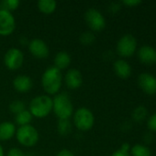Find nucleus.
Wrapping results in <instances>:
<instances>
[{"label": "nucleus", "instance_id": "nucleus-1", "mask_svg": "<svg viewBox=\"0 0 156 156\" xmlns=\"http://www.w3.org/2000/svg\"><path fill=\"white\" fill-rule=\"evenodd\" d=\"M63 83V75L60 69L54 66L45 69L41 76V85L44 91L49 95L58 94Z\"/></svg>", "mask_w": 156, "mask_h": 156}, {"label": "nucleus", "instance_id": "nucleus-2", "mask_svg": "<svg viewBox=\"0 0 156 156\" xmlns=\"http://www.w3.org/2000/svg\"><path fill=\"white\" fill-rule=\"evenodd\" d=\"M52 111L59 120H69L74 114V106L68 94L58 93L52 99Z\"/></svg>", "mask_w": 156, "mask_h": 156}, {"label": "nucleus", "instance_id": "nucleus-3", "mask_svg": "<svg viewBox=\"0 0 156 156\" xmlns=\"http://www.w3.org/2000/svg\"><path fill=\"white\" fill-rule=\"evenodd\" d=\"M52 111V99L49 95H39L33 98L29 103V112L33 117L42 119Z\"/></svg>", "mask_w": 156, "mask_h": 156}, {"label": "nucleus", "instance_id": "nucleus-4", "mask_svg": "<svg viewBox=\"0 0 156 156\" xmlns=\"http://www.w3.org/2000/svg\"><path fill=\"white\" fill-rule=\"evenodd\" d=\"M73 121L74 126L82 132L89 131L95 123V116L93 112L86 107L77 109L73 114Z\"/></svg>", "mask_w": 156, "mask_h": 156}, {"label": "nucleus", "instance_id": "nucleus-5", "mask_svg": "<svg viewBox=\"0 0 156 156\" xmlns=\"http://www.w3.org/2000/svg\"><path fill=\"white\" fill-rule=\"evenodd\" d=\"M16 138L17 142L26 147H32L39 142V133L37 129L29 124L25 126H20L16 132Z\"/></svg>", "mask_w": 156, "mask_h": 156}, {"label": "nucleus", "instance_id": "nucleus-6", "mask_svg": "<svg viewBox=\"0 0 156 156\" xmlns=\"http://www.w3.org/2000/svg\"><path fill=\"white\" fill-rule=\"evenodd\" d=\"M116 48L120 57H131L137 49V39L131 34H125L119 39Z\"/></svg>", "mask_w": 156, "mask_h": 156}, {"label": "nucleus", "instance_id": "nucleus-7", "mask_svg": "<svg viewBox=\"0 0 156 156\" xmlns=\"http://www.w3.org/2000/svg\"><path fill=\"white\" fill-rule=\"evenodd\" d=\"M85 20L92 31L99 32L106 27V19L104 16L96 8H89L86 10L85 13Z\"/></svg>", "mask_w": 156, "mask_h": 156}, {"label": "nucleus", "instance_id": "nucleus-8", "mask_svg": "<svg viewBox=\"0 0 156 156\" xmlns=\"http://www.w3.org/2000/svg\"><path fill=\"white\" fill-rule=\"evenodd\" d=\"M24 62L23 52L17 48H9L4 56L5 66L10 70L18 69Z\"/></svg>", "mask_w": 156, "mask_h": 156}, {"label": "nucleus", "instance_id": "nucleus-9", "mask_svg": "<svg viewBox=\"0 0 156 156\" xmlns=\"http://www.w3.org/2000/svg\"><path fill=\"white\" fill-rule=\"evenodd\" d=\"M16 27V20L11 12L0 9V35L8 36Z\"/></svg>", "mask_w": 156, "mask_h": 156}, {"label": "nucleus", "instance_id": "nucleus-10", "mask_svg": "<svg viewBox=\"0 0 156 156\" xmlns=\"http://www.w3.org/2000/svg\"><path fill=\"white\" fill-rule=\"evenodd\" d=\"M29 52L37 58L42 59L49 56L50 49L45 41L40 38H34L30 40L28 44Z\"/></svg>", "mask_w": 156, "mask_h": 156}, {"label": "nucleus", "instance_id": "nucleus-11", "mask_svg": "<svg viewBox=\"0 0 156 156\" xmlns=\"http://www.w3.org/2000/svg\"><path fill=\"white\" fill-rule=\"evenodd\" d=\"M138 84L141 90L148 94V95H154L156 94V77L148 73L144 72L139 75L138 78Z\"/></svg>", "mask_w": 156, "mask_h": 156}, {"label": "nucleus", "instance_id": "nucleus-12", "mask_svg": "<svg viewBox=\"0 0 156 156\" xmlns=\"http://www.w3.org/2000/svg\"><path fill=\"white\" fill-rule=\"evenodd\" d=\"M65 85L70 90H77L83 84V76L80 70L76 69H70L64 76Z\"/></svg>", "mask_w": 156, "mask_h": 156}, {"label": "nucleus", "instance_id": "nucleus-13", "mask_svg": "<svg viewBox=\"0 0 156 156\" xmlns=\"http://www.w3.org/2000/svg\"><path fill=\"white\" fill-rule=\"evenodd\" d=\"M138 58L142 63L153 65L156 63V49L152 46L144 45L139 48Z\"/></svg>", "mask_w": 156, "mask_h": 156}, {"label": "nucleus", "instance_id": "nucleus-14", "mask_svg": "<svg viewBox=\"0 0 156 156\" xmlns=\"http://www.w3.org/2000/svg\"><path fill=\"white\" fill-rule=\"evenodd\" d=\"M113 69L120 79H128L131 75V67L125 59H117L113 64Z\"/></svg>", "mask_w": 156, "mask_h": 156}, {"label": "nucleus", "instance_id": "nucleus-15", "mask_svg": "<svg viewBox=\"0 0 156 156\" xmlns=\"http://www.w3.org/2000/svg\"><path fill=\"white\" fill-rule=\"evenodd\" d=\"M33 86L32 80L26 75H18L13 80V87L18 92H27Z\"/></svg>", "mask_w": 156, "mask_h": 156}, {"label": "nucleus", "instance_id": "nucleus-16", "mask_svg": "<svg viewBox=\"0 0 156 156\" xmlns=\"http://www.w3.org/2000/svg\"><path fill=\"white\" fill-rule=\"evenodd\" d=\"M16 125L11 122H3L0 123V141L6 142L16 134Z\"/></svg>", "mask_w": 156, "mask_h": 156}, {"label": "nucleus", "instance_id": "nucleus-17", "mask_svg": "<svg viewBox=\"0 0 156 156\" xmlns=\"http://www.w3.org/2000/svg\"><path fill=\"white\" fill-rule=\"evenodd\" d=\"M71 56L65 51L58 52L54 57V67L58 69H65L71 64Z\"/></svg>", "mask_w": 156, "mask_h": 156}, {"label": "nucleus", "instance_id": "nucleus-18", "mask_svg": "<svg viewBox=\"0 0 156 156\" xmlns=\"http://www.w3.org/2000/svg\"><path fill=\"white\" fill-rule=\"evenodd\" d=\"M37 5L41 13L45 15H50L55 11L57 7V3L54 0H40L38 1Z\"/></svg>", "mask_w": 156, "mask_h": 156}, {"label": "nucleus", "instance_id": "nucleus-19", "mask_svg": "<svg viewBox=\"0 0 156 156\" xmlns=\"http://www.w3.org/2000/svg\"><path fill=\"white\" fill-rule=\"evenodd\" d=\"M32 118H33V116L29 112V110H25V111H23V112L16 114V116H15V122L19 127L20 126L29 125L31 122Z\"/></svg>", "mask_w": 156, "mask_h": 156}, {"label": "nucleus", "instance_id": "nucleus-20", "mask_svg": "<svg viewBox=\"0 0 156 156\" xmlns=\"http://www.w3.org/2000/svg\"><path fill=\"white\" fill-rule=\"evenodd\" d=\"M130 151L131 156H152V151L150 148L142 144H134Z\"/></svg>", "mask_w": 156, "mask_h": 156}, {"label": "nucleus", "instance_id": "nucleus-21", "mask_svg": "<svg viewBox=\"0 0 156 156\" xmlns=\"http://www.w3.org/2000/svg\"><path fill=\"white\" fill-rule=\"evenodd\" d=\"M148 116V111L144 106H138L132 112V119L135 122H143Z\"/></svg>", "mask_w": 156, "mask_h": 156}, {"label": "nucleus", "instance_id": "nucleus-22", "mask_svg": "<svg viewBox=\"0 0 156 156\" xmlns=\"http://www.w3.org/2000/svg\"><path fill=\"white\" fill-rule=\"evenodd\" d=\"M57 131L59 134L65 136L72 132V123L69 120H59L57 124Z\"/></svg>", "mask_w": 156, "mask_h": 156}, {"label": "nucleus", "instance_id": "nucleus-23", "mask_svg": "<svg viewBox=\"0 0 156 156\" xmlns=\"http://www.w3.org/2000/svg\"><path fill=\"white\" fill-rule=\"evenodd\" d=\"M80 42L85 46H90L93 45L96 41V36L92 31H86L81 34L79 37Z\"/></svg>", "mask_w": 156, "mask_h": 156}, {"label": "nucleus", "instance_id": "nucleus-24", "mask_svg": "<svg viewBox=\"0 0 156 156\" xmlns=\"http://www.w3.org/2000/svg\"><path fill=\"white\" fill-rule=\"evenodd\" d=\"M20 2L18 0H5L2 1L0 3V9H4V10H7L9 12L17 9V7L19 6Z\"/></svg>", "mask_w": 156, "mask_h": 156}, {"label": "nucleus", "instance_id": "nucleus-25", "mask_svg": "<svg viewBox=\"0 0 156 156\" xmlns=\"http://www.w3.org/2000/svg\"><path fill=\"white\" fill-rule=\"evenodd\" d=\"M9 110L12 113H14L15 115L25 111L26 110V106L25 103L20 101V100H16L13 101L10 104H9Z\"/></svg>", "mask_w": 156, "mask_h": 156}, {"label": "nucleus", "instance_id": "nucleus-26", "mask_svg": "<svg viewBox=\"0 0 156 156\" xmlns=\"http://www.w3.org/2000/svg\"><path fill=\"white\" fill-rule=\"evenodd\" d=\"M130 150H131V145L128 143H124L122 144L120 148L115 151L111 154V156H131Z\"/></svg>", "mask_w": 156, "mask_h": 156}, {"label": "nucleus", "instance_id": "nucleus-27", "mask_svg": "<svg viewBox=\"0 0 156 156\" xmlns=\"http://www.w3.org/2000/svg\"><path fill=\"white\" fill-rule=\"evenodd\" d=\"M147 127L150 130V132L156 133V112L149 117L147 121Z\"/></svg>", "mask_w": 156, "mask_h": 156}, {"label": "nucleus", "instance_id": "nucleus-28", "mask_svg": "<svg viewBox=\"0 0 156 156\" xmlns=\"http://www.w3.org/2000/svg\"><path fill=\"white\" fill-rule=\"evenodd\" d=\"M6 156H29L27 155L23 151H21L18 148H12L9 150Z\"/></svg>", "mask_w": 156, "mask_h": 156}, {"label": "nucleus", "instance_id": "nucleus-29", "mask_svg": "<svg viewBox=\"0 0 156 156\" xmlns=\"http://www.w3.org/2000/svg\"><path fill=\"white\" fill-rule=\"evenodd\" d=\"M121 3H122V5H127L129 7H134V6H137L140 4H142V1L141 0H124Z\"/></svg>", "mask_w": 156, "mask_h": 156}, {"label": "nucleus", "instance_id": "nucleus-30", "mask_svg": "<svg viewBox=\"0 0 156 156\" xmlns=\"http://www.w3.org/2000/svg\"><path fill=\"white\" fill-rule=\"evenodd\" d=\"M109 11L111 12V13H117L118 11H120V4H119V3H111L110 5H109Z\"/></svg>", "mask_w": 156, "mask_h": 156}, {"label": "nucleus", "instance_id": "nucleus-31", "mask_svg": "<svg viewBox=\"0 0 156 156\" xmlns=\"http://www.w3.org/2000/svg\"><path fill=\"white\" fill-rule=\"evenodd\" d=\"M56 156H74V154L72 151L68 149H63L56 154Z\"/></svg>", "mask_w": 156, "mask_h": 156}, {"label": "nucleus", "instance_id": "nucleus-32", "mask_svg": "<svg viewBox=\"0 0 156 156\" xmlns=\"http://www.w3.org/2000/svg\"><path fill=\"white\" fill-rule=\"evenodd\" d=\"M0 156H4V150H3L1 144H0Z\"/></svg>", "mask_w": 156, "mask_h": 156}]
</instances>
